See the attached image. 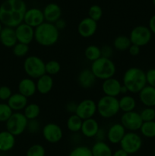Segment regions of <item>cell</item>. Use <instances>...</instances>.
Instances as JSON below:
<instances>
[{
  "mask_svg": "<svg viewBox=\"0 0 155 156\" xmlns=\"http://www.w3.org/2000/svg\"><path fill=\"white\" fill-rule=\"evenodd\" d=\"M129 37L132 44L142 47L150 42L152 33L147 26L138 25L132 28Z\"/></svg>",
  "mask_w": 155,
  "mask_h": 156,
  "instance_id": "9",
  "label": "cell"
},
{
  "mask_svg": "<svg viewBox=\"0 0 155 156\" xmlns=\"http://www.w3.org/2000/svg\"><path fill=\"white\" fill-rule=\"evenodd\" d=\"M122 84L119 79L112 77L103 81L101 89L104 95L117 98L121 94V88Z\"/></svg>",
  "mask_w": 155,
  "mask_h": 156,
  "instance_id": "16",
  "label": "cell"
},
{
  "mask_svg": "<svg viewBox=\"0 0 155 156\" xmlns=\"http://www.w3.org/2000/svg\"><path fill=\"white\" fill-rule=\"evenodd\" d=\"M120 123L124 126L126 131L137 132L141 129L143 120L139 113L133 111L123 113L120 118Z\"/></svg>",
  "mask_w": 155,
  "mask_h": 156,
  "instance_id": "10",
  "label": "cell"
},
{
  "mask_svg": "<svg viewBox=\"0 0 155 156\" xmlns=\"http://www.w3.org/2000/svg\"><path fill=\"white\" fill-rule=\"evenodd\" d=\"M0 42L7 48H12L18 43L15 28L4 27L0 32Z\"/></svg>",
  "mask_w": 155,
  "mask_h": 156,
  "instance_id": "24",
  "label": "cell"
},
{
  "mask_svg": "<svg viewBox=\"0 0 155 156\" xmlns=\"http://www.w3.org/2000/svg\"><path fill=\"white\" fill-rule=\"evenodd\" d=\"M40 112V107L36 103H28L23 111V114L28 120L37 119Z\"/></svg>",
  "mask_w": 155,
  "mask_h": 156,
  "instance_id": "31",
  "label": "cell"
},
{
  "mask_svg": "<svg viewBox=\"0 0 155 156\" xmlns=\"http://www.w3.org/2000/svg\"><path fill=\"white\" fill-rule=\"evenodd\" d=\"M41 129V124L37 119L35 120H30L27 122V129L26 130L30 134H36Z\"/></svg>",
  "mask_w": 155,
  "mask_h": 156,
  "instance_id": "41",
  "label": "cell"
},
{
  "mask_svg": "<svg viewBox=\"0 0 155 156\" xmlns=\"http://www.w3.org/2000/svg\"><path fill=\"white\" fill-rule=\"evenodd\" d=\"M128 52L132 56H138L140 54V52H141V47L135 45V44H132L128 50Z\"/></svg>",
  "mask_w": 155,
  "mask_h": 156,
  "instance_id": "46",
  "label": "cell"
},
{
  "mask_svg": "<svg viewBox=\"0 0 155 156\" xmlns=\"http://www.w3.org/2000/svg\"><path fill=\"white\" fill-rule=\"evenodd\" d=\"M139 114L141 115L143 122L155 120V109L153 108H147V107H146Z\"/></svg>",
  "mask_w": 155,
  "mask_h": 156,
  "instance_id": "40",
  "label": "cell"
},
{
  "mask_svg": "<svg viewBox=\"0 0 155 156\" xmlns=\"http://www.w3.org/2000/svg\"><path fill=\"white\" fill-rule=\"evenodd\" d=\"M46 62L40 57L34 55L27 56L23 62L24 73L30 79H37L46 74Z\"/></svg>",
  "mask_w": 155,
  "mask_h": 156,
  "instance_id": "6",
  "label": "cell"
},
{
  "mask_svg": "<svg viewBox=\"0 0 155 156\" xmlns=\"http://www.w3.org/2000/svg\"><path fill=\"white\" fill-rule=\"evenodd\" d=\"M15 30L18 43L29 45L34 40V28L24 22L15 27Z\"/></svg>",
  "mask_w": 155,
  "mask_h": 156,
  "instance_id": "14",
  "label": "cell"
},
{
  "mask_svg": "<svg viewBox=\"0 0 155 156\" xmlns=\"http://www.w3.org/2000/svg\"><path fill=\"white\" fill-rule=\"evenodd\" d=\"M23 22L34 29L39 27L40 24L45 22L43 11L37 8H31V9H27L24 14Z\"/></svg>",
  "mask_w": 155,
  "mask_h": 156,
  "instance_id": "13",
  "label": "cell"
},
{
  "mask_svg": "<svg viewBox=\"0 0 155 156\" xmlns=\"http://www.w3.org/2000/svg\"><path fill=\"white\" fill-rule=\"evenodd\" d=\"M18 90L20 94H23L27 98L33 97L37 92L36 82L34 79L29 77L24 78L18 83Z\"/></svg>",
  "mask_w": 155,
  "mask_h": 156,
  "instance_id": "19",
  "label": "cell"
},
{
  "mask_svg": "<svg viewBox=\"0 0 155 156\" xmlns=\"http://www.w3.org/2000/svg\"><path fill=\"white\" fill-rule=\"evenodd\" d=\"M131 45L132 43L129 39V37L126 35H119L115 37L112 42V47L117 51H127Z\"/></svg>",
  "mask_w": 155,
  "mask_h": 156,
  "instance_id": "29",
  "label": "cell"
},
{
  "mask_svg": "<svg viewBox=\"0 0 155 156\" xmlns=\"http://www.w3.org/2000/svg\"><path fill=\"white\" fill-rule=\"evenodd\" d=\"M45 69L46 74L51 76H56L61 71V64L57 60L51 59L46 62Z\"/></svg>",
  "mask_w": 155,
  "mask_h": 156,
  "instance_id": "34",
  "label": "cell"
},
{
  "mask_svg": "<svg viewBox=\"0 0 155 156\" xmlns=\"http://www.w3.org/2000/svg\"><path fill=\"white\" fill-rule=\"evenodd\" d=\"M97 78L92 73L91 69H84L78 76V82L80 87L84 89L91 88L96 83Z\"/></svg>",
  "mask_w": 155,
  "mask_h": 156,
  "instance_id": "21",
  "label": "cell"
},
{
  "mask_svg": "<svg viewBox=\"0 0 155 156\" xmlns=\"http://www.w3.org/2000/svg\"><path fill=\"white\" fill-rule=\"evenodd\" d=\"M140 133L146 138H154L155 137V120L153 121L143 122L140 129Z\"/></svg>",
  "mask_w": 155,
  "mask_h": 156,
  "instance_id": "33",
  "label": "cell"
},
{
  "mask_svg": "<svg viewBox=\"0 0 155 156\" xmlns=\"http://www.w3.org/2000/svg\"><path fill=\"white\" fill-rule=\"evenodd\" d=\"M30 50V47L29 45L24 44H21V43H17L13 47H12V52L13 54L15 56L19 58L24 57L27 56Z\"/></svg>",
  "mask_w": 155,
  "mask_h": 156,
  "instance_id": "35",
  "label": "cell"
},
{
  "mask_svg": "<svg viewBox=\"0 0 155 156\" xmlns=\"http://www.w3.org/2000/svg\"><path fill=\"white\" fill-rule=\"evenodd\" d=\"M44 19L46 22L54 24L55 22L60 19L62 16V9L60 6L56 3H49L43 10Z\"/></svg>",
  "mask_w": 155,
  "mask_h": 156,
  "instance_id": "18",
  "label": "cell"
},
{
  "mask_svg": "<svg viewBox=\"0 0 155 156\" xmlns=\"http://www.w3.org/2000/svg\"><path fill=\"white\" fill-rule=\"evenodd\" d=\"M68 156H93L91 148L86 146H78L70 152Z\"/></svg>",
  "mask_w": 155,
  "mask_h": 156,
  "instance_id": "38",
  "label": "cell"
},
{
  "mask_svg": "<svg viewBox=\"0 0 155 156\" xmlns=\"http://www.w3.org/2000/svg\"><path fill=\"white\" fill-rule=\"evenodd\" d=\"M59 39V30L54 24L43 22L34 29V41L42 47L55 45Z\"/></svg>",
  "mask_w": 155,
  "mask_h": 156,
  "instance_id": "3",
  "label": "cell"
},
{
  "mask_svg": "<svg viewBox=\"0 0 155 156\" xmlns=\"http://www.w3.org/2000/svg\"><path fill=\"white\" fill-rule=\"evenodd\" d=\"M97 114L104 119L115 117L120 111L119 98L103 95L97 102Z\"/></svg>",
  "mask_w": 155,
  "mask_h": 156,
  "instance_id": "5",
  "label": "cell"
},
{
  "mask_svg": "<svg viewBox=\"0 0 155 156\" xmlns=\"http://www.w3.org/2000/svg\"><path fill=\"white\" fill-rule=\"evenodd\" d=\"M97 30V22L89 17L83 18L78 25V33L81 37L89 38L94 36Z\"/></svg>",
  "mask_w": 155,
  "mask_h": 156,
  "instance_id": "15",
  "label": "cell"
},
{
  "mask_svg": "<svg viewBox=\"0 0 155 156\" xmlns=\"http://www.w3.org/2000/svg\"><path fill=\"white\" fill-rule=\"evenodd\" d=\"M120 149L127 152L129 155L135 154L142 146V139L136 132H126V135L120 142Z\"/></svg>",
  "mask_w": 155,
  "mask_h": 156,
  "instance_id": "8",
  "label": "cell"
},
{
  "mask_svg": "<svg viewBox=\"0 0 155 156\" xmlns=\"http://www.w3.org/2000/svg\"><path fill=\"white\" fill-rule=\"evenodd\" d=\"M95 138L97 139V141H104L105 139L106 138V132L104 130V129L100 128Z\"/></svg>",
  "mask_w": 155,
  "mask_h": 156,
  "instance_id": "47",
  "label": "cell"
},
{
  "mask_svg": "<svg viewBox=\"0 0 155 156\" xmlns=\"http://www.w3.org/2000/svg\"><path fill=\"white\" fill-rule=\"evenodd\" d=\"M138 97L141 103L147 108L155 107V88L146 85L139 93Z\"/></svg>",
  "mask_w": 155,
  "mask_h": 156,
  "instance_id": "23",
  "label": "cell"
},
{
  "mask_svg": "<svg viewBox=\"0 0 155 156\" xmlns=\"http://www.w3.org/2000/svg\"><path fill=\"white\" fill-rule=\"evenodd\" d=\"M129 92L127 90V88H126V87L124 86V85H122V88H121V94H122V95H126V94H127V93Z\"/></svg>",
  "mask_w": 155,
  "mask_h": 156,
  "instance_id": "51",
  "label": "cell"
},
{
  "mask_svg": "<svg viewBox=\"0 0 155 156\" xmlns=\"http://www.w3.org/2000/svg\"><path fill=\"white\" fill-rule=\"evenodd\" d=\"M126 132V129L121 123H113L106 131V139L111 144H119Z\"/></svg>",
  "mask_w": 155,
  "mask_h": 156,
  "instance_id": "17",
  "label": "cell"
},
{
  "mask_svg": "<svg viewBox=\"0 0 155 156\" xmlns=\"http://www.w3.org/2000/svg\"><path fill=\"white\" fill-rule=\"evenodd\" d=\"M36 91L40 94H47L53 90L54 85L53 76L44 74L36 79Z\"/></svg>",
  "mask_w": 155,
  "mask_h": 156,
  "instance_id": "25",
  "label": "cell"
},
{
  "mask_svg": "<svg viewBox=\"0 0 155 156\" xmlns=\"http://www.w3.org/2000/svg\"><path fill=\"white\" fill-rule=\"evenodd\" d=\"M46 149L41 144H33L27 149L26 156H45Z\"/></svg>",
  "mask_w": 155,
  "mask_h": 156,
  "instance_id": "36",
  "label": "cell"
},
{
  "mask_svg": "<svg viewBox=\"0 0 155 156\" xmlns=\"http://www.w3.org/2000/svg\"><path fill=\"white\" fill-rule=\"evenodd\" d=\"M27 122L28 120L26 118L23 112H14L10 118L6 121V130L15 136H21L27 129Z\"/></svg>",
  "mask_w": 155,
  "mask_h": 156,
  "instance_id": "7",
  "label": "cell"
},
{
  "mask_svg": "<svg viewBox=\"0 0 155 156\" xmlns=\"http://www.w3.org/2000/svg\"><path fill=\"white\" fill-rule=\"evenodd\" d=\"M147 85L155 88V68L150 69L145 72Z\"/></svg>",
  "mask_w": 155,
  "mask_h": 156,
  "instance_id": "43",
  "label": "cell"
},
{
  "mask_svg": "<svg viewBox=\"0 0 155 156\" xmlns=\"http://www.w3.org/2000/svg\"><path fill=\"white\" fill-rule=\"evenodd\" d=\"M82 123L83 120H81L78 116L75 114H71L66 121L67 129L73 133H78L81 131Z\"/></svg>",
  "mask_w": 155,
  "mask_h": 156,
  "instance_id": "30",
  "label": "cell"
},
{
  "mask_svg": "<svg viewBox=\"0 0 155 156\" xmlns=\"http://www.w3.org/2000/svg\"><path fill=\"white\" fill-rule=\"evenodd\" d=\"M27 9L24 0H5L0 5V22L5 27L15 28L23 23Z\"/></svg>",
  "mask_w": 155,
  "mask_h": 156,
  "instance_id": "1",
  "label": "cell"
},
{
  "mask_svg": "<svg viewBox=\"0 0 155 156\" xmlns=\"http://www.w3.org/2000/svg\"><path fill=\"white\" fill-rule=\"evenodd\" d=\"M78 103L74 101H71L68 102L65 105V110L67 112L71 114H74L76 112V109H77Z\"/></svg>",
  "mask_w": 155,
  "mask_h": 156,
  "instance_id": "45",
  "label": "cell"
},
{
  "mask_svg": "<svg viewBox=\"0 0 155 156\" xmlns=\"http://www.w3.org/2000/svg\"><path fill=\"white\" fill-rule=\"evenodd\" d=\"M2 28H3V24H2L1 22H0V32L2 31Z\"/></svg>",
  "mask_w": 155,
  "mask_h": 156,
  "instance_id": "52",
  "label": "cell"
},
{
  "mask_svg": "<svg viewBox=\"0 0 155 156\" xmlns=\"http://www.w3.org/2000/svg\"><path fill=\"white\" fill-rule=\"evenodd\" d=\"M119 104L120 111H122L123 113L135 111L136 107V101L135 98L129 94L122 96L120 99H119Z\"/></svg>",
  "mask_w": 155,
  "mask_h": 156,
  "instance_id": "28",
  "label": "cell"
},
{
  "mask_svg": "<svg viewBox=\"0 0 155 156\" xmlns=\"http://www.w3.org/2000/svg\"><path fill=\"white\" fill-rule=\"evenodd\" d=\"M122 84L129 92L138 94L147 85L145 72L138 67H130L123 74Z\"/></svg>",
  "mask_w": 155,
  "mask_h": 156,
  "instance_id": "2",
  "label": "cell"
},
{
  "mask_svg": "<svg viewBox=\"0 0 155 156\" xmlns=\"http://www.w3.org/2000/svg\"><path fill=\"white\" fill-rule=\"evenodd\" d=\"M101 50V56L105 58H109L110 59L111 56L113 53V47L109 45H103V47H100Z\"/></svg>",
  "mask_w": 155,
  "mask_h": 156,
  "instance_id": "44",
  "label": "cell"
},
{
  "mask_svg": "<svg viewBox=\"0 0 155 156\" xmlns=\"http://www.w3.org/2000/svg\"><path fill=\"white\" fill-rule=\"evenodd\" d=\"M54 25L56 26V28L60 31V30H64V29L65 28V27H66V22H65V20L60 18V19L58 20L56 22L54 23Z\"/></svg>",
  "mask_w": 155,
  "mask_h": 156,
  "instance_id": "48",
  "label": "cell"
},
{
  "mask_svg": "<svg viewBox=\"0 0 155 156\" xmlns=\"http://www.w3.org/2000/svg\"><path fill=\"white\" fill-rule=\"evenodd\" d=\"M42 135L47 143L55 144L62 140L63 131L62 127L57 123H48L43 126Z\"/></svg>",
  "mask_w": 155,
  "mask_h": 156,
  "instance_id": "11",
  "label": "cell"
},
{
  "mask_svg": "<svg viewBox=\"0 0 155 156\" xmlns=\"http://www.w3.org/2000/svg\"><path fill=\"white\" fill-rule=\"evenodd\" d=\"M84 57L90 62H93L101 57V50L100 47L97 45H89L85 48L84 51Z\"/></svg>",
  "mask_w": 155,
  "mask_h": 156,
  "instance_id": "32",
  "label": "cell"
},
{
  "mask_svg": "<svg viewBox=\"0 0 155 156\" xmlns=\"http://www.w3.org/2000/svg\"><path fill=\"white\" fill-rule=\"evenodd\" d=\"M12 95V91L7 85H0V100L2 101H8Z\"/></svg>",
  "mask_w": 155,
  "mask_h": 156,
  "instance_id": "42",
  "label": "cell"
},
{
  "mask_svg": "<svg viewBox=\"0 0 155 156\" xmlns=\"http://www.w3.org/2000/svg\"><path fill=\"white\" fill-rule=\"evenodd\" d=\"M112 156H129V155L122 149H119L115 150V152H112Z\"/></svg>",
  "mask_w": 155,
  "mask_h": 156,
  "instance_id": "50",
  "label": "cell"
},
{
  "mask_svg": "<svg viewBox=\"0 0 155 156\" xmlns=\"http://www.w3.org/2000/svg\"><path fill=\"white\" fill-rule=\"evenodd\" d=\"M90 69L97 79L103 81L114 77L116 73V66L113 61L109 58L102 56L94 62H91Z\"/></svg>",
  "mask_w": 155,
  "mask_h": 156,
  "instance_id": "4",
  "label": "cell"
},
{
  "mask_svg": "<svg viewBox=\"0 0 155 156\" xmlns=\"http://www.w3.org/2000/svg\"><path fill=\"white\" fill-rule=\"evenodd\" d=\"M100 128V125L97 120L90 118L83 120L80 132L86 138H95Z\"/></svg>",
  "mask_w": 155,
  "mask_h": 156,
  "instance_id": "20",
  "label": "cell"
},
{
  "mask_svg": "<svg viewBox=\"0 0 155 156\" xmlns=\"http://www.w3.org/2000/svg\"><path fill=\"white\" fill-rule=\"evenodd\" d=\"M14 135L8 130L0 132V152H7L12 150L15 146L16 140Z\"/></svg>",
  "mask_w": 155,
  "mask_h": 156,
  "instance_id": "26",
  "label": "cell"
},
{
  "mask_svg": "<svg viewBox=\"0 0 155 156\" xmlns=\"http://www.w3.org/2000/svg\"><path fill=\"white\" fill-rule=\"evenodd\" d=\"M103 16V9L98 5H93L88 10V17L95 21H98Z\"/></svg>",
  "mask_w": 155,
  "mask_h": 156,
  "instance_id": "39",
  "label": "cell"
},
{
  "mask_svg": "<svg viewBox=\"0 0 155 156\" xmlns=\"http://www.w3.org/2000/svg\"><path fill=\"white\" fill-rule=\"evenodd\" d=\"M97 113V102L93 99L85 98L78 103L75 114L81 120L94 118Z\"/></svg>",
  "mask_w": 155,
  "mask_h": 156,
  "instance_id": "12",
  "label": "cell"
},
{
  "mask_svg": "<svg viewBox=\"0 0 155 156\" xmlns=\"http://www.w3.org/2000/svg\"><path fill=\"white\" fill-rule=\"evenodd\" d=\"M7 104L13 112H21L28 104V98L19 92L15 93L8 100Z\"/></svg>",
  "mask_w": 155,
  "mask_h": 156,
  "instance_id": "22",
  "label": "cell"
},
{
  "mask_svg": "<svg viewBox=\"0 0 155 156\" xmlns=\"http://www.w3.org/2000/svg\"><path fill=\"white\" fill-rule=\"evenodd\" d=\"M152 2H153V5L155 6V0H152Z\"/></svg>",
  "mask_w": 155,
  "mask_h": 156,
  "instance_id": "53",
  "label": "cell"
},
{
  "mask_svg": "<svg viewBox=\"0 0 155 156\" xmlns=\"http://www.w3.org/2000/svg\"><path fill=\"white\" fill-rule=\"evenodd\" d=\"M13 113L7 103H0V123H6Z\"/></svg>",
  "mask_w": 155,
  "mask_h": 156,
  "instance_id": "37",
  "label": "cell"
},
{
  "mask_svg": "<svg viewBox=\"0 0 155 156\" xmlns=\"http://www.w3.org/2000/svg\"><path fill=\"white\" fill-rule=\"evenodd\" d=\"M148 28L151 31L152 34H155V15L150 17L148 22Z\"/></svg>",
  "mask_w": 155,
  "mask_h": 156,
  "instance_id": "49",
  "label": "cell"
},
{
  "mask_svg": "<svg viewBox=\"0 0 155 156\" xmlns=\"http://www.w3.org/2000/svg\"><path fill=\"white\" fill-rule=\"evenodd\" d=\"M91 149L93 156H112L113 152L105 141H96Z\"/></svg>",
  "mask_w": 155,
  "mask_h": 156,
  "instance_id": "27",
  "label": "cell"
}]
</instances>
